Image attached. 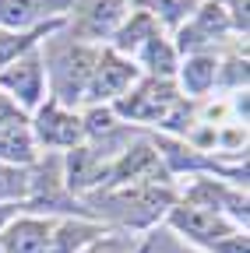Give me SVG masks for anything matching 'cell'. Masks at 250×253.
I'll return each mask as SVG.
<instances>
[{
	"instance_id": "obj_1",
	"label": "cell",
	"mask_w": 250,
	"mask_h": 253,
	"mask_svg": "<svg viewBox=\"0 0 250 253\" xmlns=\"http://www.w3.org/2000/svg\"><path fill=\"white\" fill-rule=\"evenodd\" d=\"M92 67H96V56L88 49H67L64 56H56V67H53V95L56 99L53 102L67 109L78 99H85Z\"/></svg>"
},
{
	"instance_id": "obj_2",
	"label": "cell",
	"mask_w": 250,
	"mask_h": 253,
	"mask_svg": "<svg viewBox=\"0 0 250 253\" xmlns=\"http://www.w3.org/2000/svg\"><path fill=\"white\" fill-rule=\"evenodd\" d=\"M134 67L127 60H120L116 53H102L96 56V67H92V78H88V88H85V99L92 102H102V99H116V95L134 81Z\"/></svg>"
},
{
	"instance_id": "obj_3",
	"label": "cell",
	"mask_w": 250,
	"mask_h": 253,
	"mask_svg": "<svg viewBox=\"0 0 250 253\" xmlns=\"http://www.w3.org/2000/svg\"><path fill=\"white\" fill-rule=\"evenodd\" d=\"M176 106V91L166 84V81H145L131 99H120L116 109L123 116H131V120H162L169 109Z\"/></svg>"
},
{
	"instance_id": "obj_4",
	"label": "cell",
	"mask_w": 250,
	"mask_h": 253,
	"mask_svg": "<svg viewBox=\"0 0 250 253\" xmlns=\"http://www.w3.org/2000/svg\"><path fill=\"white\" fill-rule=\"evenodd\" d=\"M74 0H0V25L7 32H25L28 25H39L50 14H60Z\"/></svg>"
},
{
	"instance_id": "obj_5",
	"label": "cell",
	"mask_w": 250,
	"mask_h": 253,
	"mask_svg": "<svg viewBox=\"0 0 250 253\" xmlns=\"http://www.w3.org/2000/svg\"><path fill=\"white\" fill-rule=\"evenodd\" d=\"M36 134H39L43 144H67L71 148V144H78L85 137V120L71 116L64 106L50 102L36 120Z\"/></svg>"
},
{
	"instance_id": "obj_6",
	"label": "cell",
	"mask_w": 250,
	"mask_h": 253,
	"mask_svg": "<svg viewBox=\"0 0 250 253\" xmlns=\"http://www.w3.org/2000/svg\"><path fill=\"white\" fill-rule=\"evenodd\" d=\"M0 84L18 95L21 106H36L39 95H43V63H39V56L32 53V56H21L14 63H7L4 74H0Z\"/></svg>"
},
{
	"instance_id": "obj_7",
	"label": "cell",
	"mask_w": 250,
	"mask_h": 253,
	"mask_svg": "<svg viewBox=\"0 0 250 253\" xmlns=\"http://www.w3.org/2000/svg\"><path fill=\"white\" fill-rule=\"evenodd\" d=\"M173 225L180 232H187L191 239H204V243H215V239L233 236L229 232V221L222 214L208 211V208H176L173 211Z\"/></svg>"
},
{
	"instance_id": "obj_8",
	"label": "cell",
	"mask_w": 250,
	"mask_h": 253,
	"mask_svg": "<svg viewBox=\"0 0 250 253\" xmlns=\"http://www.w3.org/2000/svg\"><path fill=\"white\" fill-rule=\"evenodd\" d=\"M123 11H127L123 0H81L78 4V18L88 36H109L123 21Z\"/></svg>"
},
{
	"instance_id": "obj_9",
	"label": "cell",
	"mask_w": 250,
	"mask_h": 253,
	"mask_svg": "<svg viewBox=\"0 0 250 253\" xmlns=\"http://www.w3.org/2000/svg\"><path fill=\"white\" fill-rule=\"evenodd\" d=\"M7 253H46L50 250V229L43 221H18V225L7 232V243H4Z\"/></svg>"
},
{
	"instance_id": "obj_10",
	"label": "cell",
	"mask_w": 250,
	"mask_h": 253,
	"mask_svg": "<svg viewBox=\"0 0 250 253\" xmlns=\"http://www.w3.org/2000/svg\"><path fill=\"white\" fill-rule=\"evenodd\" d=\"M155 36H159L155 18H151L148 11H138V14H131L127 25L116 32V53H134V49H141V46H145L148 39H155Z\"/></svg>"
},
{
	"instance_id": "obj_11",
	"label": "cell",
	"mask_w": 250,
	"mask_h": 253,
	"mask_svg": "<svg viewBox=\"0 0 250 253\" xmlns=\"http://www.w3.org/2000/svg\"><path fill=\"white\" fill-rule=\"evenodd\" d=\"M0 158H4L7 166H25V162L36 158L32 137H28L25 126H4V130H0Z\"/></svg>"
},
{
	"instance_id": "obj_12",
	"label": "cell",
	"mask_w": 250,
	"mask_h": 253,
	"mask_svg": "<svg viewBox=\"0 0 250 253\" xmlns=\"http://www.w3.org/2000/svg\"><path fill=\"white\" fill-rule=\"evenodd\" d=\"M141 63L151 71V74H162V78H169L173 71H176V53H173V46L166 42V39H148L145 46H141Z\"/></svg>"
},
{
	"instance_id": "obj_13",
	"label": "cell",
	"mask_w": 250,
	"mask_h": 253,
	"mask_svg": "<svg viewBox=\"0 0 250 253\" xmlns=\"http://www.w3.org/2000/svg\"><path fill=\"white\" fill-rule=\"evenodd\" d=\"M43 32H50V25H39L36 32H0V67H7V63H14L21 53H28L36 46V36H43Z\"/></svg>"
},
{
	"instance_id": "obj_14",
	"label": "cell",
	"mask_w": 250,
	"mask_h": 253,
	"mask_svg": "<svg viewBox=\"0 0 250 253\" xmlns=\"http://www.w3.org/2000/svg\"><path fill=\"white\" fill-rule=\"evenodd\" d=\"M215 81V60H204V56H194L183 63V88L191 95H201L208 91V84Z\"/></svg>"
},
{
	"instance_id": "obj_15",
	"label": "cell",
	"mask_w": 250,
	"mask_h": 253,
	"mask_svg": "<svg viewBox=\"0 0 250 253\" xmlns=\"http://www.w3.org/2000/svg\"><path fill=\"white\" fill-rule=\"evenodd\" d=\"M141 4L148 7L151 18H159L166 25H180L187 14H194L198 0H141Z\"/></svg>"
},
{
	"instance_id": "obj_16",
	"label": "cell",
	"mask_w": 250,
	"mask_h": 253,
	"mask_svg": "<svg viewBox=\"0 0 250 253\" xmlns=\"http://www.w3.org/2000/svg\"><path fill=\"white\" fill-rule=\"evenodd\" d=\"M25 190H28V176H25V169L0 162V201H14V197L25 194Z\"/></svg>"
},
{
	"instance_id": "obj_17",
	"label": "cell",
	"mask_w": 250,
	"mask_h": 253,
	"mask_svg": "<svg viewBox=\"0 0 250 253\" xmlns=\"http://www.w3.org/2000/svg\"><path fill=\"white\" fill-rule=\"evenodd\" d=\"M85 239H92V232H88L85 225H64V229H60V246H56L53 253H71V246L78 250Z\"/></svg>"
},
{
	"instance_id": "obj_18",
	"label": "cell",
	"mask_w": 250,
	"mask_h": 253,
	"mask_svg": "<svg viewBox=\"0 0 250 253\" xmlns=\"http://www.w3.org/2000/svg\"><path fill=\"white\" fill-rule=\"evenodd\" d=\"M4 126H25V116H21L18 102H11L7 95H0V130Z\"/></svg>"
},
{
	"instance_id": "obj_19",
	"label": "cell",
	"mask_w": 250,
	"mask_h": 253,
	"mask_svg": "<svg viewBox=\"0 0 250 253\" xmlns=\"http://www.w3.org/2000/svg\"><path fill=\"white\" fill-rule=\"evenodd\" d=\"M109 126H113V116H109L106 109H96V113L88 116V126H85V130H92V134H99V130H109Z\"/></svg>"
},
{
	"instance_id": "obj_20",
	"label": "cell",
	"mask_w": 250,
	"mask_h": 253,
	"mask_svg": "<svg viewBox=\"0 0 250 253\" xmlns=\"http://www.w3.org/2000/svg\"><path fill=\"white\" fill-rule=\"evenodd\" d=\"M138 253H169V239H166L162 232H155V236H151V239H148Z\"/></svg>"
},
{
	"instance_id": "obj_21",
	"label": "cell",
	"mask_w": 250,
	"mask_h": 253,
	"mask_svg": "<svg viewBox=\"0 0 250 253\" xmlns=\"http://www.w3.org/2000/svg\"><path fill=\"white\" fill-rule=\"evenodd\" d=\"M226 253H247V239L243 236H233V243H222Z\"/></svg>"
},
{
	"instance_id": "obj_22",
	"label": "cell",
	"mask_w": 250,
	"mask_h": 253,
	"mask_svg": "<svg viewBox=\"0 0 250 253\" xmlns=\"http://www.w3.org/2000/svg\"><path fill=\"white\" fill-rule=\"evenodd\" d=\"M4 221H7V208H0V225H4Z\"/></svg>"
}]
</instances>
